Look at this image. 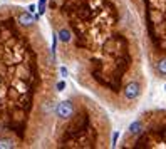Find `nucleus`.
<instances>
[{"label":"nucleus","mask_w":166,"mask_h":149,"mask_svg":"<svg viewBox=\"0 0 166 149\" xmlns=\"http://www.w3.org/2000/svg\"><path fill=\"white\" fill-rule=\"evenodd\" d=\"M45 7H47V0H40L39 2V15L45 14Z\"/></svg>","instance_id":"nucleus-6"},{"label":"nucleus","mask_w":166,"mask_h":149,"mask_svg":"<svg viewBox=\"0 0 166 149\" xmlns=\"http://www.w3.org/2000/svg\"><path fill=\"white\" fill-rule=\"evenodd\" d=\"M57 67L32 12L0 7V149L34 147L54 122Z\"/></svg>","instance_id":"nucleus-2"},{"label":"nucleus","mask_w":166,"mask_h":149,"mask_svg":"<svg viewBox=\"0 0 166 149\" xmlns=\"http://www.w3.org/2000/svg\"><path fill=\"white\" fill-rule=\"evenodd\" d=\"M124 149H166V109H148L126 129Z\"/></svg>","instance_id":"nucleus-5"},{"label":"nucleus","mask_w":166,"mask_h":149,"mask_svg":"<svg viewBox=\"0 0 166 149\" xmlns=\"http://www.w3.org/2000/svg\"><path fill=\"white\" fill-rule=\"evenodd\" d=\"M54 50L102 104L131 112L146 91L143 40L128 0H49Z\"/></svg>","instance_id":"nucleus-1"},{"label":"nucleus","mask_w":166,"mask_h":149,"mask_svg":"<svg viewBox=\"0 0 166 149\" xmlns=\"http://www.w3.org/2000/svg\"><path fill=\"white\" fill-rule=\"evenodd\" d=\"M112 126L108 112L84 92H72L55 104L54 122L42 146L55 149L111 147Z\"/></svg>","instance_id":"nucleus-3"},{"label":"nucleus","mask_w":166,"mask_h":149,"mask_svg":"<svg viewBox=\"0 0 166 149\" xmlns=\"http://www.w3.org/2000/svg\"><path fill=\"white\" fill-rule=\"evenodd\" d=\"M141 29L151 76L166 80V0H128Z\"/></svg>","instance_id":"nucleus-4"}]
</instances>
